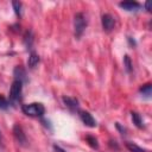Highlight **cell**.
Wrapping results in <instances>:
<instances>
[{
  "instance_id": "cell-11",
  "label": "cell",
  "mask_w": 152,
  "mask_h": 152,
  "mask_svg": "<svg viewBox=\"0 0 152 152\" xmlns=\"http://www.w3.org/2000/svg\"><path fill=\"white\" fill-rule=\"evenodd\" d=\"M24 44L27 49H31L32 45H33V33L31 30H27L25 33H24Z\"/></svg>"
},
{
  "instance_id": "cell-8",
  "label": "cell",
  "mask_w": 152,
  "mask_h": 152,
  "mask_svg": "<svg viewBox=\"0 0 152 152\" xmlns=\"http://www.w3.org/2000/svg\"><path fill=\"white\" fill-rule=\"evenodd\" d=\"M119 6L121 8H124L125 11H137L141 7V5L138 1H121L119 2Z\"/></svg>"
},
{
  "instance_id": "cell-15",
  "label": "cell",
  "mask_w": 152,
  "mask_h": 152,
  "mask_svg": "<svg viewBox=\"0 0 152 152\" xmlns=\"http://www.w3.org/2000/svg\"><path fill=\"white\" fill-rule=\"evenodd\" d=\"M124 66H125V69H126V71H127L128 74L132 72V70H133V64H132V61H131V58H129L128 55H125V56H124Z\"/></svg>"
},
{
  "instance_id": "cell-10",
  "label": "cell",
  "mask_w": 152,
  "mask_h": 152,
  "mask_svg": "<svg viewBox=\"0 0 152 152\" xmlns=\"http://www.w3.org/2000/svg\"><path fill=\"white\" fill-rule=\"evenodd\" d=\"M39 61H40L39 56H38L34 51H31V53H30V56H28V59H27V65H28V68H30V69H34V68L38 65Z\"/></svg>"
},
{
  "instance_id": "cell-16",
  "label": "cell",
  "mask_w": 152,
  "mask_h": 152,
  "mask_svg": "<svg viewBox=\"0 0 152 152\" xmlns=\"http://www.w3.org/2000/svg\"><path fill=\"white\" fill-rule=\"evenodd\" d=\"M86 140H87V142L89 144L90 147H93V148H95V150L99 148V142H97V139H96L95 137H93V135H87V137H86Z\"/></svg>"
},
{
  "instance_id": "cell-18",
  "label": "cell",
  "mask_w": 152,
  "mask_h": 152,
  "mask_svg": "<svg viewBox=\"0 0 152 152\" xmlns=\"http://www.w3.org/2000/svg\"><path fill=\"white\" fill-rule=\"evenodd\" d=\"M8 106H10V102L2 95H0V109H7Z\"/></svg>"
},
{
  "instance_id": "cell-7",
  "label": "cell",
  "mask_w": 152,
  "mask_h": 152,
  "mask_svg": "<svg viewBox=\"0 0 152 152\" xmlns=\"http://www.w3.org/2000/svg\"><path fill=\"white\" fill-rule=\"evenodd\" d=\"M13 76L17 81H20L21 83L26 82L27 81V77H26V71L25 69L21 66V65H17L13 70Z\"/></svg>"
},
{
  "instance_id": "cell-4",
  "label": "cell",
  "mask_w": 152,
  "mask_h": 152,
  "mask_svg": "<svg viewBox=\"0 0 152 152\" xmlns=\"http://www.w3.org/2000/svg\"><path fill=\"white\" fill-rule=\"evenodd\" d=\"M23 91V83L20 81L14 80L12 86H11V90H10V101L11 102H17L20 100V95Z\"/></svg>"
},
{
  "instance_id": "cell-13",
  "label": "cell",
  "mask_w": 152,
  "mask_h": 152,
  "mask_svg": "<svg viewBox=\"0 0 152 152\" xmlns=\"http://www.w3.org/2000/svg\"><path fill=\"white\" fill-rule=\"evenodd\" d=\"M125 145H126V147H127V150L129 152H147L145 148H142L139 145H137L134 142H131V141H127Z\"/></svg>"
},
{
  "instance_id": "cell-6",
  "label": "cell",
  "mask_w": 152,
  "mask_h": 152,
  "mask_svg": "<svg viewBox=\"0 0 152 152\" xmlns=\"http://www.w3.org/2000/svg\"><path fill=\"white\" fill-rule=\"evenodd\" d=\"M80 119L82 120V122L88 126V127H96V120L94 119V116L86 110H81L80 112Z\"/></svg>"
},
{
  "instance_id": "cell-19",
  "label": "cell",
  "mask_w": 152,
  "mask_h": 152,
  "mask_svg": "<svg viewBox=\"0 0 152 152\" xmlns=\"http://www.w3.org/2000/svg\"><path fill=\"white\" fill-rule=\"evenodd\" d=\"M115 127L119 129V132H120L121 134H126V128L122 127V126L120 125V122H115Z\"/></svg>"
},
{
  "instance_id": "cell-14",
  "label": "cell",
  "mask_w": 152,
  "mask_h": 152,
  "mask_svg": "<svg viewBox=\"0 0 152 152\" xmlns=\"http://www.w3.org/2000/svg\"><path fill=\"white\" fill-rule=\"evenodd\" d=\"M139 91L145 96V97H150L151 96V93H152V84L151 83H146L144 86H141L139 88Z\"/></svg>"
},
{
  "instance_id": "cell-3",
  "label": "cell",
  "mask_w": 152,
  "mask_h": 152,
  "mask_svg": "<svg viewBox=\"0 0 152 152\" xmlns=\"http://www.w3.org/2000/svg\"><path fill=\"white\" fill-rule=\"evenodd\" d=\"M12 132H13V135H14L17 142H18L20 146L26 147V146L28 145L26 134L24 133V129H23V127H21L19 124H15V125L13 126V131H12Z\"/></svg>"
},
{
  "instance_id": "cell-12",
  "label": "cell",
  "mask_w": 152,
  "mask_h": 152,
  "mask_svg": "<svg viewBox=\"0 0 152 152\" xmlns=\"http://www.w3.org/2000/svg\"><path fill=\"white\" fill-rule=\"evenodd\" d=\"M131 116H132L133 124H134L138 128H142V127H144V122H142V119H141V116H140L139 113H137V112H131Z\"/></svg>"
},
{
  "instance_id": "cell-23",
  "label": "cell",
  "mask_w": 152,
  "mask_h": 152,
  "mask_svg": "<svg viewBox=\"0 0 152 152\" xmlns=\"http://www.w3.org/2000/svg\"><path fill=\"white\" fill-rule=\"evenodd\" d=\"M145 8H146L147 12L151 11V1H146V2H145Z\"/></svg>"
},
{
  "instance_id": "cell-20",
  "label": "cell",
  "mask_w": 152,
  "mask_h": 152,
  "mask_svg": "<svg viewBox=\"0 0 152 152\" xmlns=\"http://www.w3.org/2000/svg\"><path fill=\"white\" fill-rule=\"evenodd\" d=\"M52 147H53V151H55V152H66L65 150H63L61 146H58V145H56V144H55Z\"/></svg>"
},
{
  "instance_id": "cell-9",
  "label": "cell",
  "mask_w": 152,
  "mask_h": 152,
  "mask_svg": "<svg viewBox=\"0 0 152 152\" xmlns=\"http://www.w3.org/2000/svg\"><path fill=\"white\" fill-rule=\"evenodd\" d=\"M62 100H63V103H64L69 109H71V110L78 109V106H80V104H78V100H77V99L70 97V96H63Z\"/></svg>"
},
{
  "instance_id": "cell-22",
  "label": "cell",
  "mask_w": 152,
  "mask_h": 152,
  "mask_svg": "<svg viewBox=\"0 0 152 152\" xmlns=\"http://www.w3.org/2000/svg\"><path fill=\"white\" fill-rule=\"evenodd\" d=\"M109 146H110L112 148L119 150V146H118V144H116V141H115V140H114V141H113V140H110V141H109Z\"/></svg>"
},
{
  "instance_id": "cell-2",
  "label": "cell",
  "mask_w": 152,
  "mask_h": 152,
  "mask_svg": "<svg viewBox=\"0 0 152 152\" xmlns=\"http://www.w3.org/2000/svg\"><path fill=\"white\" fill-rule=\"evenodd\" d=\"M86 27H87V20H86L84 14L81 12L76 13L74 17V31H75V37L77 39L82 37Z\"/></svg>"
},
{
  "instance_id": "cell-17",
  "label": "cell",
  "mask_w": 152,
  "mask_h": 152,
  "mask_svg": "<svg viewBox=\"0 0 152 152\" xmlns=\"http://www.w3.org/2000/svg\"><path fill=\"white\" fill-rule=\"evenodd\" d=\"M12 6H13V10H14V13L17 14V17H21V7H23V4L20 1H12Z\"/></svg>"
},
{
  "instance_id": "cell-5",
  "label": "cell",
  "mask_w": 152,
  "mask_h": 152,
  "mask_svg": "<svg viewBox=\"0 0 152 152\" xmlns=\"http://www.w3.org/2000/svg\"><path fill=\"white\" fill-rule=\"evenodd\" d=\"M101 24H102V28L106 31V32H110L114 26H115V19L112 14L109 13H104L101 18Z\"/></svg>"
},
{
  "instance_id": "cell-1",
  "label": "cell",
  "mask_w": 152,
  "mask_h": 152,
  "mask_svg": "<svg viewBox=\"0 0 152 152\" xmlns=\"http://www.w3.org/2000/svg\"><path fill=\"white\" fill-rule=\"evenodd\" d=\"M21 110L24 114H26L27 116H32V118H40L45 114V107L40 102H32V103L23 104Z\"/></svg>"
},
{
  "instance_id": "cell-21",
  "label": "cell",
  "mask_w": 152,
  "mask_h": 152,
  "mask_svg": "<svg viewBox=\"0 0 152 152\" xmlns=\"http://www.w3.org/2000/svg\"><path fill=\"white\" fill-rule=\"evenodd\" d=\"M127 40H128V43H129V45L132 46V48H134L135 45H137V43H135V40L132 38V37H127Z\"/></svg>"
},
{
  "instance_id": "cell-24",
  "label": "cell",
  "mask_w": 152,
  "mask_h": 152,
  "mask_svg": "<svg viewBox=\"0 0 152 152\" xmlns=\"http://www.w3.org/2000/svg\"><path fill=\"white\" fill-rule=\"evenodd\" d=\"M0 146H1V147L4 146V139H2V134H1V132H0Z\"/></svg>"
}]
</instances>
